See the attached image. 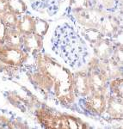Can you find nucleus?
Instances as JSON below:
<instances>
[{"mask_svg": "<svg viewBox=\"0 0 123 129\" xmlns=\"http://www.w3.org/2000/svg\"><path fill=\"white\" fill-rule=\"evenodd\" d=\"M52 47L54 53L72 68L84 64L89 56L86 43L68 23L56 28L52 38Z\"/></svg>", "mask_w": 123, "mask_h": 129, "instance_id": "f257e3e1", "label": "nucleus"}, {"mask_svg": "<svg viewBox=\"0 0 123 129\" xmlns=\"http://www.w3.org/2000/svg\"><path fill=\"white\" fill-rule=\"evenodd\" d=\"M27 54L20 48L0 46V60L10 64H19L24 61Z\"/></svg>", "mask_w": 123, "mask_h": 129, "instance_id": "f03ea898", "label": "nucleus"}, {"mask_svg": "<svg viewBox=\"0 0 123 129\" xmlns=\"http://www.w3.org/2000/svg\"><path fill=\"white\" fill-rule=\"evenodd\" d=\"M65 0H28L33 10L53 16Z\"/></svg>", "mask_w": 123, "mask_h": 129, "instance_id": "7ed1b4c3", "label": "nucleus"}, {"mask_svg": "<svg viewBox=\"0 0 123 129\" xmlns=\"http://www.w3.org/2000/svg\"><path fill=\"white\" fill-rule=\"evenodd\" d=\"M22 40L23 35L16 28H6L5 37L3 39V41L6 43V46L20 48L22 46Z\"/></svg>", "mask_w": 123, "mask_h": 129, "instance_id": "20e7f679", "label": "nucleus"}, {"mask_svg": "<svg viewBox=\"0 0 123 129\" xmlns=\"http://www.w3.org/2000/svg\"><path fill=\"white\" fill-rule=\"evenodd\" d=\"M34 18L28 15H25L17 20L16 28L22 35H28L33 33L34 28Z\"/></svg>", "mask_w": 123, "mask_h": 129, "instance_id": "39448f33", "label": "nucleus"}, {"mask_svg": "<svg viewBox=\"0 0 123 129\" xmlns=\"http://www.w3.org/2000/svg\"><path fill=\"white\" fill-rule=\"evenodd\" d=\"M6 7L7 10L16 16L22 15L26 10V5L22 0H6Z\"/></svg>", "mask_w": 123, "mask_h": 129, "instance_id": "423d86ee", "label": "nucleus"}, {"mask_svg": "<svg viewBox=\"0 0 123 129\" xmlns=\"http://www.w3.org/2000/svg\"><path fill=\"white\" fill-rule=\"evenodd\" d=\"M4 24L5 25L6 28H16V24H17V18L16 15L10 12L9 10H6L2 13L0 16Z\"/></svg>", "mask_w": 123, "mask_h": 129, "instance_id": "0eeeda50", "label": "nucleus"}, {"mask_svg": "<svg viewBox=\"0 0 123 129\" xmlns=\"http://www.w3.org/2000/svg\"><path fill=\"white\" fill-rule=\"evenodd\" d=\"M48 29V24L43 20H35L34 21V28H33V33L36 35H39L41 37H43Z\"/></svg>", "mask_w": 123, "mask_h": 129, "instance_id": "6e6552de", "label": "nucleus"}]
</instances>
